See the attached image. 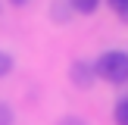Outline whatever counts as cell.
I'll list each match as a JSON object with an SVG mask.
<instances>
[{
	"label": "cell",
	"mask_w": 128,
	"mask_h": 125,
	"mask_svg": "<svg viewBox=\"0 0 128 125\" xmlns=\"http://www.w3.org/2000/svg\"><path fill=\"white\" fill-rule=\"evenodd\" d=\"M122 19H125V22H128V12H125V16H122Z\"/></svg>",
	"instance_id": "obj_10"
},
{
	"label": "cell",
	"mask_w": 128,
	"mask_h": 125,
	"mask_svg": "<svg viewBox=\"0 0 128 125\" xmlns=\"http://www.w3.org/2000/svg\"><path fill=\"white\" fill-rule=\"evenodd\" d=\"M112 119H116V125H128V97L116 103V110H112Z\"/></svg>",
	"instance_id": "obj_3"
},
{
	"label": "cell",
	"mask_w": 128,
	"mask_h": 125,
	"mask_svg": "<svg viewBox=\"0 0 128 125\" xmlns=\"http://www.w3.org/2000/svg\"><path fill=\"white\" fill-rule=\"evenodd\" d=\"M60 125H84V122H81V119L78 116H66V119H62V122Z\"/></svg>",
	"instance_id": "obj_8"
},
{
	"label": "cell",
	"mask_w": 128,
	"mask_h": 125,
	"mask_svg": "<svg viewBox=\"0 0 128 125\" xmlns=\"http://www.w3.org/2000/svg\"><path fill=\"white\" fill-rule=\"evenodd\" d=\"M72 78H75V84L78 88H91L94 84V78H97V72H94V62H72Z\"/></svg>",
	"instance_id": "obj_2"
},
{
	"label": "cell",
	"mask_w": 128,
	"mask_h": 125,
	"mask_svg": "<svg viewBox=\"0 0 128 125\" xmlns=\"http://www.w3.org/2000/svg\"><path fill=\"white\" fill-rule=\"evenodd\" d=\"M97 78L110 81V84H125L128 81V53L125 50H106L100 53V60L94 62Z\"/></svg>",
	"instance_id": "obj_1"
},
{
	"label": "cell",
	"mask_w": 128,
	"mask_h": 125,
	"mask_svg": "<svg viewBox=\"0 0 128 125\" xmlns=\"http://www.w3.org/2000/svg\"><path fill=\"white\" fill-rule=\"evenodd\" d=\"M100 6V0H72V10H78V12H94Z\"/></svg>",
	"instance_id": "obj_4"
},
{
	"label": "cell",
	"mask_w": 128,
	"mask_h": 125,
	"mask_svg": "<svg viewBox=\"0 0 128 125\" xmlns=\"http://www.w3.org/2000/svg\"><path fill=\"white\" fill-rule=\"evenodd\" d=\"M10 3H16V6H22V3H25V0H10Z\"/></svg>",
	"instance_id": "obj_9"
},
{
	"label": "cell",
	"mask_w": 128,
	"mask_h": 125,
	"mask_svg": "<svg viewBox=\"0 0 128 125\" xmlns=\"http://www.w3.org/2000/svg\"><path fill=\"white\" fill-rule=\"evenodd\" d=\"M6 116H10V110L0 106V125H12V119H6Z\"/></svg>",
	"instance_id": "obj_7"
},
{
	"label": "cell",
	"mask_w": 128,
	"mask_h": 125,
	"mask_svg": "<svg viewBox=\"0 0 128 125\" xmlns=\"http://www.w3.org/2000/svg\"><path fill=\"white\" fill-rule=\"evenodd\" d=\"M110 6L119 12V16H125V12H128V0H110Z\"/></svg>",
	"instance_id": "obj_6"
},
{
	"label": "cell",
	"mask_w": 128,
	"mask_h": 125,
	"mask_svg": "<svg viewBox=\"0 0 128 125\" xmlns=\"http://www.w3.org/2000/svg\"><path fill=\"white\" fill-rule=\"evenodd\" d=\"M10 72H12V56L0 50V75H10Z\"/></svg>",
	"instance_id": "obj_5"
}]
</instances>
